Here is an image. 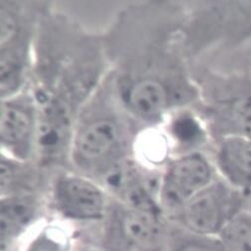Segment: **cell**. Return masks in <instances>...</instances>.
Segmentation results:
<instances>
[{"label": "cell", "instance_id": "1", "mask_svg": "<svg viewBox=\"0 0 251 251\" xmlns=\"http://www.w3.org/2000/svg\"><path fill=\"white\" fill-rule=\"evenodd\" d=\"M250 202L224 180H215L184 204L182 219L192 234L219 237L229 221Z\"/></svg>", "mask_w": 251, "mask_h": 251}, {"label": "cell", "instance_id": "2", "mask_svg": "<svg viewBox=\"0 0 251 251\" xmlns=\"http://www.w3.org/2000/svg\"><path fill=\"white\" fill-rule=\"evenodd\" d=\"M215 181L214 169L201 153L189 154L172 164L167 173L161 200L169 207H182L195 195Z\"/></svg>", "mask_w": 251, "mask_h": 251}, {"label": "cell", "instance_id": "3", "mask_svg": "<svg viewBox=\"0 0 251 251\" xmlns=\"http://www.w3.org/2000/svg\"><path fill=\"white\" fill-rule=\"evenodd\" d=\"M107 236L110 245L116 249L145 250L160 239L161 226L156 214L130 207L112 221Z\"/></svg>", "mask_w": 251, "mask_h": 251}, {"label": "cell", "instance_id": "4", "mask_svg": "<svg viewBox=\"0 0 251 251\" xmlns=\"http://www.w3.org/2000/svg\"><path fill=\"white\" fill-rule=\"evenodd\" d=\"M56 203L67 218L76 221H95L102 218L105 200L93 183L77 177L65 178L56 189Z\"/></svg>", "mask_w": 251, "mask_h": 251}, {"label": "cell", "instance_id": "5", "mask_svg": "<svg viewBox=\"0 0 251 251\" xmlns=\"http://www.w3.org/2000/svg\"><path fill=\"white\" fill-rule=\"evenodd\" d=\"M216 162L222 180L251 201V138L221 137Z\"/></svg>", "mask_w": 251, "mask_h": 251}, {"label": "cell", "instance_id": "6", "mask_svg": "<svg viewBox=\"0 0 251 251\" xmlns=\"http://www.w3.org/2000/svg\"><path fill=\"white\" fill-rule=\"evenodd\" d=\"M216 116L221 137L251 138V80L240 79L234 91L220 103Z\"/></svg>", "mask_w": 251, "mask_h": 251}, {"label": "cell", "instance_id": "7", "mask_svg": "<svg viewBox=\"0 0 251 251\" xmlns=\"http://www.w3.org/2000/svg\"><path fill=\"white\" fill-rule=\"evenodd\" d=\"M118 128L109 119H100L83 128L75 140L78 155L87 161H96L110 153L118 142Z\"/></svg>", "mask_w": 251, "mask_h": 251}, {"label": "cell", "instance_id": "8", "mask_svg": "<svg viewBox=\"0 0 251 251\" xmlns=\"http://www.w3.org/2000/svg\"><path fill=\"white\" fill-rule=\"evenodd\" d=\"M69 126L66 106L55 100L43 102V113L37 127V139L40 146L54 149L61 145Z\"/></svg>", "mask_w": 251, "mask_h": 251}, {"label": "cell", "instance_id": "9", "mask_svg": "<svg viewBox=\"0 0 251 251\" xmlns=\"http://www.w3.org/2000/svg\"><path fill=\"white\" fill-rule=\"evenodd\" d=\"M34 202L25 197H11L1 201V246L5 247L34 219Z\"/></svg>", "mask_w": 251, "mask_h": 251}, {"label": "cell", "instance_id": "10", "mask_svg": "<svg viewBox=\"0 0 251 251\" xmlns=\"http://www.w3.org/2000/svg\"><path fill=\"white\" fill-rule=\"evenodd\" d=\"M127 100L134 112L144 118H151L165 109L168 103V94L161 82L143 79L130 89Z\"/></svg>", "mask_w": 251, "mask_h": 251}, {"label": "cell", "instance_id": "11", "mask_svg": "<svg viewBox=\"0 0 251 251\" xmlns=\"http://www.w3.org/2000/svg\"><path fill=\"white\" fill-rule=\"evenodd\" d=\"M31 128V117L23 107L7 102L1 105L0 134L4 144H20L28 137Z\"/></svg>", "mask_w": 251, "mask_h": 251}, {"label": "cell", "instance_id": "12", "mask_svg": "<svg viewBox=\"0 0 251 251\" xmlns=\"http://www.w3.org/2000/svg\"><path fill=\"white\" fill-rule=\"evenodd\" d=\"M219 238L227 251H251V202L229 221Z\"/></svg>", "mask_w": 251, "mask_h": 251}, {"label": "cell", "instance_id": "13", "mask_svg": "<svg viewBox=\"0 0 251 251\" xmlns=\"http://www.w3.org/2000/svg\"><path fill=\"white\" fill-rule=\"evenodd\" d=\"M13 54L1 55V93L10 90L16 85L21 73V64Z\"/></svg>", "mask_w": 251, "mask_h": 251}, {"label": "cell", "instance_id": "14", "mask_svg": "<svg viewBox=\"0 0 251 251\" xmlns=\"http://www.w3.org/2000/svg\"><path fill=\"white\" fill-rule=\"evenodd\" d=\"M175 251H227L219 237H205L193 234Z\"/></svg>", "mask_w": 251, "mask_h": 251}, {"label": "cell", "instance_id": "15", "mask_svg": "<svg viewBox=\"0 0 251 251\" xmlns=\"http://www.w3.org/2000/svg\"><path fill=\"white\" fill-rule=\"evenodd\" d=\"M17 20L14 14L1 6V46H5L14 38L17 33Z\"/></svg>", "mask_w": 251, "mask_h": 251}, {"label": "cell", "instance_id": "16", "mask_svg": "<svg viewBox=\"0 0 251 251\" xmlns=\"http://www.w3.org/2000/svg\"><path fill=\"white\" fill-rule=\"evenodd\" d=\"M28 251H64V246L60 241L44 235L39 237Z\"/></svg>", "mask_w": 251, "mask_h": 251}]
</instances>
